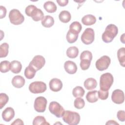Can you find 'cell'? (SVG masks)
<instances>
[{"label":"cell","mask_w":125,"mask_h":125,"mask_svg":"<svg viewBox=\"0 0 125 125\" xmlns=\"http://www.w3.org/2000/svg\"><path fill=\"white\" fill-rule=\"evenodd\" d=\"M9 19L10 22L14 25H20L24 21V16L19 10L16 9L10 10L9 14Z\"/></svg>","instance_id":"obj_4"},{"label":"cell","mask_w":125,"mask_h":125,"mask_svg":"<svg viewBox=\"0 0 125 125\" xmlns=\"http://www.w3.org/2000/svg\"><path fill=\"white\" fill-rule=\"evenodd\" d=\"M56 1L61 6H65L68 3V0H57Z\"/></svg>","instance_id":"obj_41"},{"label":"cell","mask_w":125,"mask_h":125,"mask_svg":"<svg viewBox=\"0 0 125 125\" xmlns=\"http://www.w3.org/2000/svg\"><path fill=\"white\" fill-rule=\"evenodd\" d=\"M117 117L118 120L121 122L125 121V111L124 110H119L117 113Z\"/></svg>","instance_id":"obj_39"},{"label":"cell","mask_w":125,"mask_h":125,"mask_svg":"<svg viewBox=\"0 0 125 125\" xmlns=\"http://www.w3.org/2000/svg\"><path fill=\"white\" fill-rule=\"evenodd\" d=\"M114 81L112 75L110 73H105L102 74L100 79V90L102 91H108Z\"/></svg>","instance_id":"obj_3"},{"label":"cell","mask_w":125,"mask_h":125,"mask_svg":"<svg viewBox=\"0 0 125 125\" xmlns=\"http://www.w3.org/2000/svg\"><path fill=\"white\" fill-rule=\"evenodd\" d=\"M9 97L5 93H1L0 94V108L1 109L8 103Z\"/></svg>","instance_id":"obj_35"},{"label":"cell","mask_w":125,"mask_h":125,"mask_svg":"<svg viewBox=\"0 0 125 125\" xmlns=\"http://www.w3.org/2000/svg\"><path fill=\"white\" fill-rule=\"evenodd\" d=\"M43 8L48 13H53L56 11L57 6L55 3L52 1H47L43 4Z\"/></svg>","instance_id":"obj_24"},{"label":"cell","mask_w":125,"mask_h":125,"mask_svg":"<svg viewBox=\"0 0 125 125\" xmlns=\"http://www.w3.org/2000/svg\"><path fill=\"white\" fill-rule=\"evenodd\" d=\"M79 54V49L76 46H71L67 48L66 50V55L71 59L76 58Z\"/></svg>","instance_id":"obj_25"},{"label":"cell","mask_w":125,"mask_h":125,"mask_svg":"<svg viewBox=\"0 0 125 125\" xmlns=\"http://www.w3.org/2000/svg\"><path fill=\"white\" fill-rule=\"evenodd\" d=\"M86 99L89 103H93L96 102L99 99L98 91L93 90L88 92L86 95Z\"/></svg>","instance_id":"obj_19"},{"label":"cell","mask_w":125,"mask_h":125,"mask_svg":"<svg viewBox=\"0 0 125 125\" xmlns=\"http://www.w3.org/2000/svg\"><path fill=\"white\" fill-rule=\"evenodd\" d=\"M81 39L82 42L85 44L88 45L92 43L95 39L94 30L91 28H86L82 34Z\"/></svg>","instance_id":"obj_7"},{"label":"cell","mask_w":125,"mask_h":125,"mask_svg":"<svg viewBox=\"0 0 125 125\" xmlns=\"http://www.w3.org/2000/svg\"><path fill=\"white\" fill-rule=\"evenodd\" d=\"M82 22L84 25H91L95 23L96 22V18L93 15H86L82 18Z\"/></svg>","instance_id":"obj_17"},{"label":"cell","mask_w":125,"mask_h":125,"mask_svg":"<svg viewBox=\"0 0 125 125\" xmlns=\"http://www.w3.org/2000/svg\"><path fill=\"white\" fill-rule=\"evenodd\" d=\"M124 36H125V34H123L122 35V36H121V41L123 43H125V42H124Z\"/></svg>","instance_id":"obj_44"},{"label":"cell","mask_w":125,"mask_h":125,"mask_svg":"<svg viewBox=\"0 0 125 125\" xmlns=\"http://www.w3.org/2000/svg\"><path fill=\"white\" fill-rule=\"evenodd\" d=\"M80 60H88L91 61L92 60V53L88 50H85L82 52L80 55Z\"/></svg>","instance_id":"obj_33"},{"label":"cell","mask_w":125,"mask_h":125,"mask_svg":"<svg viewBox=\"0 0 125 125\" xmlns=\"http://www.w3.org/2000/svg\"><path fill=\"white\" fill-rule=\"evenodd\" d=\"M49 85L51 90L54 92H58L62 89V83L59 79L53 78L50 81Z\"/></svg>","instance_id":"obj_12"},{"label":"cell","mask_w":125,"mask_h":125,"mask_svg":"<svg viewBox=\"0 0 125 125\" xmlns=\"http://www.w3.org/2000/svg\"><path fill=\"white\" fill-rule=\"evenodd\" d=\"M0 18L2 19L4 18L6 14V9L4 6H0Z\"/></svg>","instance_id":"obj_40"},{"label":"cell","mask_w":125,"mask_h":125,"mask_svg":"<svg viewBox=\"0 0 125 125\" xmlns=\"http://www.w3.org/2000/svg\"><path fill=\"white\" fill-rule=\"evenodd\" d=\"M64 68L65 71L69 74H73L77 71L76 64L71 61H67L64 62Z\"/></svg>","instance_id":"obj_14"},{"label":"cell","mask_w":125,"mask_h":125,"mask_svg":"<svg viewBox=\"0 0 125 125\" xmlns=\"http://www.w3.org/2000/svg\"><path fill=\"white\" fill-rule=\"evenodd\" d=\"M24 125V123L23 122V121L20 119H17L16 120H15L12 123H11V125Z\"/></svg>","instance_id":"obj_42"},{"label":"cell","mask_w":125,"mask_h":125,"mask_svg":"<svg viewBox=\"0 0 125 125\" xmlns=\"http://www.w3.org/2000/svg\"><path fill=\"white\" fill-rule=\"evenodd\" d=\"M85 93L84 89L80 86H77L75 87L72 91V94L73 96L75 98H79L83 97Z\"/></svg>","instance_id":"obj_28"},{"label":"cell","mask_w":125,"mask_h":125,"mask_svg":"<svg viewBox=\"0 0 125 125\" xmlns=\"http://www.w3.org/2000/svg\"><path fill=\"white\" fill-rule=\"evenodd\" d=\"M9 44L6 42H4L0 45V58L6 57L8 53Z\"/></svg>","instance_id":"obj_29"},{"label":"cell","mask_w":125,"mask_h":125,"mask_svg":"<svg viewBox=\"0 0 125 125\" xmlns=\"http://www.w3.org/2000/svg\"><path fill=\"white\" fill-rule=\"evenodd\" d=\"M22 65L20 62L18 61H13L11 62L10 70L12 72L15 74H18L21 71Z\"/></svg>","instance_id":"obj_22"},{"label":"cell","mask_w":125,"mask_h":125,"mask_svg":"<svg viewBox=\"0 0 125 125\" xmlns=\"http://www.w3.org/2000/svg\"><path fill=\"white\" fill-rule=\"evenodd\" d=\"M47 101L45 98L42 96H39L36 98L35 100L34 107L38 112H43L46 107Z\"/></svg>","instance_id":"obj_10"},{"label":"cell","mask_w":125,"mask_h":125,"mask_svg":"<svg viewBox=\"0 0 125 125\" xmlns=\"http://www.w3.org/2000/svg\"><path fill=\"white\" fill-rule=\"evenodd\" d=\"M97 85V81L93 78H89L84 82V86L88 90L95 89Z\"/></svg>","instance_id":"obj_16"},{"label":"cell","mask_w":125,"mask_h":125,"mask_svg":"<svg viewBox=\"0 0 125 125\" xmlns=\"http://www.w3.org/2000/svg\"><path fill=\"white\" fill-rule=\"evenodd\" d=\"M33 125H49V123L46 122L45 118L42 116H37L33 120Z\"/></svg>","instance_id":"obj_31"},{"label":"cell","mask_w":125,"mask_h":125,"mask_svg":"<svg viewBox=\"0 0 125 125\" xmlns=\"http://www.w3.org/2000/svg\"><path fill=\"white\" fill-rule=\"evenodd\" d=\"M30 17L33 21H38L44 18V14L41 9L37 8L32 12Z\"/></svg>","instance_id":"obj_18"},{"label":"cell","mask_w":125,"mask_h":125,"mask_svg":"<svg viewBox=\"0 0 125 125\" xmlns=\"http://www.w3.org/2000/svg\"><path fill=\"white\" fill-rule=\"evenodd\" d=\"M105 124L106 125H119V124L114 120H109L107 122H106Z\"/></svg>","instance_id":"obj_43"},{"label":"cell","mask_w":125,"mask_h":125,"mask_svg":"<svg viewBox=\"0 0 125 125\" xmlns=\"http://www.w3.org/2000/svg\"><path fill=\"white\" fill-rule=\"evenodd\" d=\"M59 18L61 21L63 23L68 22L71 18V16L70 12L66 10L61 11L59 15Z\"/></svg>","instance_id":"obj_23"},{"label":"cell","mask_w":125,"mask_h":125,"mask_svg":"<svg viewBox=\"0 0 125 125\" xmlns=\"http://www.w3.org/2000/svg\"><path fill=\"white\" fill-rule=\"evenodd\" d=\"M78 36L79 34L76 32L69 29L66 36V39L68 42L69 43H73L77 40Z\"/></svg>","instance_id":"obj_20"},{"label":"cell","mask_w":125,"mask_h":125,"mask_svg":"<svg viewBox=\"0 0 125 125\" xmlns=\"http://www.w3.org/2000/svg\"><path fill=\"white\" fill-rule=\"evenodd\" d=\"M41 23L42 25L44 27H46V28L51 27L54 24V18L50 15H46L42 20Z\"/></svg>","instance_id":"obj_21"},{"label":"cell","mask_w":125,"mask_h":125,"mask_svg":"<svg viewBox=\"0 0 125 125\" xmlns=\"http://www.w3.org/2000/svg\"><path fill=\"white\" fill-rule=\"evenodd\" d=\"M46 84L42 81H35L31 83L29 85V91L34 94L42 93L46 90Z\"/></svg>","instance_id":"obj_5"},{"label":"cell","mask_w":125,"mask_h":125,"mask_svg":"<svg viewBox=\"0 0 125 125\" xmlns=\"http://www.w3.org/2000/svg\"><path fill=\"white\" fill-rule=\"evenodd\" d=\"M36 71L29 64L24 70V75L28 79H32L35 76Z\"/></svg>","instance_id":"obj_26"},{"label":"cell","mask_w":125,"mask_h":125,"mask_svg":"<svg viewBox=\"0 0 125 125\" xmlns=\"http://www.w3.org/2000/svg\"><path fill=\"white\" fill-rule=\"evenodd\" d=\"M118 33V27L114 24H108L102 34V40L105 43L111 42Z\"/></svg>","instance_id":"obj_1"},{"label":"cell","mask_w":125,"mask_h":125,"mask_svg":"<svg viewBox=\"0 0 125 125\" xmlns=\"http://www.w3.org/2000/svg\"><path fill=\"white\" fill-rule=\"evenodd\" d=\"M91 61L86 60H81L80 65L81 69L83 70H86L88 69L90 66Z\"/></svg>","instance_id":"obj_36"},{"label":"cell","mask_w":125,"mask_h":125,"mask_svg":"<svg viewBox=\"0 0 125 125\" xmlns=\"http://www.w3.org/2000/svg\"><path fill=\"white\" fill-rule=\"evenodd\" d=\"M112 102L116 104H121L125 101V95L124 92L120 89L114 90L111 95Z\"/></svg>","instance_id":"obj_11"},{"label":"cell","mask_w":125,"mask_h":125,"mask_svg":"<svg viewBox=\"0 0 125 125\" xmlns=\"http://www.w3.org/2000/svg\"><path fill=\"white\" fill-rule=\"evenodd\" d=\"M15 116V111L13 108L8 107L6 108L2 112V117L3 120L6 122H10Z\"/></svg>","instance_id":"obj_13"},{"label":"cell","mask_w":125,"mask_h":125,"mask_svg":"<svg viewBox=\"0 0 125 125\" xmlns=\"http://www.w3.org/2000/svg\"><path fill=\"white\" fill-rule=\"evenodd\" d=\"M25 79L20 75H17L13 77L12 80V84L13 86L16 88H21L25 84Z\"/></svg>","instance_id":"obj_15"},{"label":"cell","mask_w":125,"mask_h":125,"mask_svg":"<svg viewBox=\"0 0 125 125\" xmlns=\"http://www.w3.org/2000/svg\"><path fill=\"white\" fill-rule=\"evenodd\" d=\"M74 105L75 108L77 109H82L85 105V102L83 98L80 97L77 98L74 102Z\"/></svg>","instance_id":"obj_34"},{"label":"cell","mask_w":125,"mask_h":125,"mask_svg":"<svg viewBox=\"0 0 125 125\" xmlns=\"http://www.w3.org/2000/svg\"><path fill=\"white\" fill-rule=\"evenodd\" d=\"M125 48L121 47L118 50V52H117V57H118L119 62H120V64L123 67H125Z\"/></svg>","instance_id":"obj_27"},{"label":"cell","mask_w":125,"mask_h":125,"mask_svg":"<svg viewBox=\"0 0 125 125\" xmlns=\"http://www.w3.org/2000/svg\"><path fill=\"white\" fill-rule=\"evenodd\" d=\"M45 63V60L43 56L41 55H36L34 57L29 64L37 71L42 69L44 66Z\"/></svg>","instance_id":"obj_9"},{"label":"cell","mask_w":125,"mask_h":125,"mask_svg":"<svg viewBox=\"0 0 125 125\" xmlns=\"http://www.w3.org/2000/svg\"><path fill=\"white\" fill-rule=\"evenodd\" d=\"M82 26L81 24L77 21H74L71 23L69 26V29L74 32H76L78 34H79L82 30Z\"/></svg>","instance_id":"obj_32"},{"label":"cell","mask_w":125,"mask_h":125,"mask_svg":"<svg viewBox=\"0 0 125 125\" xmlns=\"http://www.w3.org/2000/svg\"><path fill=\"white\" fill-rule=\"evenodd\" d=\"M37 8V7L34 5H29L27 6L25 10V12L26 15H27L29 17H30L31 14L32 12L36 9Z\"/></svg>","instance_id":"obj_38"},{"label":"cell","mask_w":125,"mask_h":125,"mask_svg":"<svg viewBox=\"0 0 125 125\" xmlns=\"http://www.w3.org/2000/svg\"><path fill=\"white\" fill-rule=\"evenodd\" d=\"M48 108L51 113L57 118L62 117L64 112L63 107L59 103L55 101H52L49 104Z\"/></svg>","instance_id":"obj_6"},{"label":"cell","mask_w":125,"mask_h":125,"mask_svg":"<svg viewBox=\"0 0 125 125\" xmlns=\"http://www.w3.org/2000/svg\"><path fill=\"white\" fill-rule=\"evenodd\" d=\"M63 121L69 125H77L80 121V114L74 111L66 110L62 116Z\"/></svg>","instance_id":"obj_2"},{"label":"cell","mask_w":125,"mask_h":125,"mask_svg":"<svg viewBox=\"0 0 125 125\" xmlns=\"http://www.w3.org/2000/svg\"><path fill=\"white\" fill-rule=\"evenodd\" d=\"M11 68V62L8 61H3L0 63V71L2 73H6L9 71Z\"/></svg>","instance_id":"obj_30"},{"label":"cell","mask_w":125,"mask_h":125,"mask_svg":"<svg viewBox=\"0 0 125 125\" xmlns=\"http://www.w3.org/2000/svg\"><path fill=\"white\" fill-rule=\"evenodd\" d=\"M98 97L101 100H105L107 99L109 95L108 91H102L100 90L98 91Z\"/></svg>","instance_id":"obj_37"},{"label":"cell","mask_w":125,"mask_h":125,"mask_svg":"<svg viewBox=\"0 0 125 125\" xmlns=\"http://www.w3.org/2000/svg\"><path fill=\"white\" fill-rule=\"evenodd\" d=\"M111 62V60L108 56H103L99 59L95 63L96 68L100 71H104L108 68Z\"/></svg>","instance_id":"obj_8"}]
</instances>
